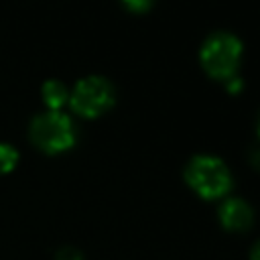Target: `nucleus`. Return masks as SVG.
<instances>
[{
	"label": "nucleus",
	"instance_id": "nucleus-10",
	"mask_svg": "<svg viewBox=\"0 0 260 260\" xmlns=\"http://www.w3.org/2000/svg\"><path fill=\"white\" fill-rule=\"evenodd\" d=\"M225 81H228L225 87H228L230 91H240V89H242V79H240V77L234 75V77H230V79H225Z\"/></svg>",
	"mask_w": 260,
	"mask_h": 260
},
{
	"label": "nucleus",
	"instance_id": "nucleus-6",
	"mask_svg": "<svg viewBox=\"0 0 260 260\" xmlns=\"http://www.w3.org/2000/svg\"><path fill=\"white\" fill-rule=\"evenodd\" d=\"M41 93L49 110H59L61 106H65V102H69V89L59 79H47L41 87Z\"/></svg>",
	"mask_w": 260,
	"mask_h": 260
},
{
	"label": "nucleus",
	"instance_id": "nucleus-12",
	"mask_svg": "<svg viewBox=\"0 0 260 260\" xmlns=\"http://www.w3.org/2000/svg\"><path fill=\"white\" fill-rule=\"evenodd\" d=\"M258 136H260V122H258Z\"/></svg>",
	"mask_w": 260,
	"mask_h": 260
},
{
	"label": "nucleus",
	"instance_id": "nucleus-3",
	"mask_svg": "<svg viewBox=\"0 0 260 260\" xmlns=\"http://www.w3.org/2000/svg\"><path fill=\"white\" fill-rule=\"evenodd\" d=\"M30 138L45 152H61L75 144V124L61 110H47L32 118Z\"/></svg>",
	"mask_w": 260,
	"mask_h": 260
},
{
	"label": "nucleus",
	"instance_id": "nucleus-1",
	"mask_svg": "<svg viewBox=\"0 0 260 260\" xmlns=\"http://www.w3.org/2000/svg\"><path fill=\"white\" fill-rule=\"evenodd\" d=\"M203 69L217 79H230L236 75V69L242 59V41L225 30L211 32L199 51Z\"/></svg>",
	"mask_w": 260,
	"mask_h": 260
},
{
	"label": "nucleus",
	"instance_id": "nucleus-9",
	"mask_svg": "<svg viewBox=\"0 0 260 260\" xmlns=\"http://www.w3.org/2000/svg\"><path fill=\"white\" fill-rule=\"evenodd\" d=\"M57 260H83V258H81V254H79L77 250L67 248V250H61V252H59Z\"/></svg>",
	"mask_w": 260,
	"mask_h": 260
},
{
	"label": "nucleus",
	"instance_id": "nucleus-5",
	"mask_svg": "<svg viewBox=\"0 0 260 260\" xmlns=\"http://www.w3.org/2000/svg\"><path fill=\"white\" fill-rule=\"evenodd\" d=\"M219 221L225 230L242 232L252 225L254 211L244 199H228L219 207Z\"/></svg>",
	"mask_w": 260,
	"mask_h": 260
},
{
	"label": "nucleus",
	"instance_id": "nucleus-7",
	"mask_svg": "<svg viewBox=\"0 0 260 260\" xmlns=\"http://www.w3.org/2000/svg\"><path fill=\"white\" fill-rule=\"evenodd\" d=\"M18 162V152L12 144L0 142V173H8L16 167Z\"/></svg>",
	"mask_w": 260,
	"mask_h": 260
},
{
	"label": "nucleus",
	"instance_id": "nucleus-4",
	"mask_svg": "<svg viewBox=\"0 0 260 260\" xmlns=\"http://www.w3.org/2000/svg\"><path fill=\"white\" fill-rule=\"evenodd\" d=\"M114 100H116L114 85L104 75H87L79 79L73 91L69 93L71 108L85 118L104 114L114 104Z\"/></svg>",
	"mask_w": 260,
	"mask_h": 260
},
{
	"label": "nucleus",
	"instance_id": "nucleus-8",
	"mask_svg": "<svg viewBox=\"0 0 260 260\" xmlns=\"http://www.w3.org/2000/svg\"><path fill=\"white\" fill-rule=\"evenodd\" d=\"M154 0H124V4L132 10H146Z\"/></svg>",
	"mask_w": 260,
	"mask_h": 260
},
{
	"label": "nucleus",
	"instance_id": "nucleus-11",
	"mask_svg": "<svg viewBox=\"0 0 260 260\" xmlns=\"http://www.w3.org/2000/svg\"><path fill=\"white\" fill-rule=\"evenodd\" d=\"M252 260H260V242L254 246V250H252Z\"/></svg>",
	"mask_w": 260,
	"mask_h": 260
},
{
	"label": "nucleus",
	"instance_id": "nucleus-2",
	"mask_svg": "<svg viewBox=\"0 0 260 260\" xmlns=\"http://www.w3.org/2000/svg\"><path fill=\"white\" fill-rule=\"evenodd\" d=\"M185 179L195 193L205 199H217L232 187V175L225 162L211 154H197L185 169Z\"/></svg>",
	"mask_w": 260,
	"mask_h": 260
}]
</instances>
